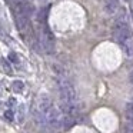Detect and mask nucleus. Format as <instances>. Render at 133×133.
<instances>
[{"label": "nucleus", "instance_id": "11", "mask_svg": "<svg viewBox=\"0 0 133 133\" xmlns=\"http://www.w3.org/2000/svg\"><path fill=\"white\" fill-rule=\"evenodd\" d=\"M4 119H6V120H9V122H13L15 120V110L13 109H7L6 112H4Z\"/></svg>", "mask_w": 133, "mask_h": 133}, {"label": "nucleus", "instance_id": "15", "mask_svg": "<svg viewBox=\"0 0 133 133\" xmlns=\"http://www.w3.org/2000/svg\"><path fill=\"white\" fill-rule=\"evenodd\" d=\"M46 2H49V0H40V3H46Z\"/></svg>", "mask_w": 133, "mask_h": 133}, {"label": "nucleus", "instance_id": "9", "mask_svg": "<svg viewBox=\"0 0 133 133\" xmlns=\"http://www.w3.org/2000/svg\"><path fill=\"white\" fill-rule=\"evenodd\" d=\"M17 120L19 123H23L24 120V104H19L17 107Z\"/></svg>", "mask_w": 133, "mask_h": 133}, {"label": "nucleus", "instance_id": "14", "mask_svg": "<svg viewBox=\"0 0 133 133\" xmlns=\"http://www.w3.org/2000/svg\"><path fill=\"white\" fill-rule=\"evenodd\" d=\"M129 82H130V83L133 84V69H132V70H130V72H129Z\"/></svg>", "mask_w": 133, "mask_h": 133}, {"label": "nucleus", "instance_id": "13", "mask_svg": "<svg viewBox=\"0 0 133 133\" xmlns=\"http://www.w3.org/2000/svg\"><path fill=\"white\" fill-rule=\"evenodd\" d=\"M7 104H9V109H13V107L17 104V103H16V99L15 97H10L9 99V103H7Z\"/></svg>", "mask_w": 133, "mask_h": 133}, {"label": "nucleus", "instance_id": "8", "mask_svg": "<svg viewBox=\"0 0 133 133\" xmlns=\"http://www.w3.org/2000/svg\"><path fill=\"white\" fill-rule=\"evenodd\" d=\"M12 89H13V92H15V93H22V92H23V89H24V83L22 80H15L12 83Z\"/></svg>", "mask_w": 133, "mask_h": 133}, {"label": "nucleus", "instance_id": "6", "mask_svg": "<svg viewBox=\"0 0 133 133\" xmlns=\"http://www.w3.org/2000/svg\"><path fill=\"white\" fill-rule=\"evenodd\" d=\"M124 117L127 123H133V102H127L124 106Z\"/></svg>", "mask_w": 133, "mask_h": 133}, {"label": "nucleus", "instance_id": "7", "mask_svg": "<svg viewBox=\"0 0 133 133\" xmlns=\"http://www.w3.org/2000/svg\"><path fill=\"white\" fill-rule=\"evenodd\" d=\"M0 70H3L6 75H12L13 69H12V64L7 59H0Z\"/></svg>", "mask_w": 133, "mask_h": 133}, {"label": "nucleus", "instance_id": "12", "mask_svg": "<svg viewBox=\"0 0 133 133\" xmlns=\"http://www.w3.org/2000/svg\"><path fill=\"white\" fill-rule=\"evenodd\" d=\"M124 133H133V123H126V126H124Z\"/></svg>", "mask_w": 133, "mask_h": 133}, {"label": "nucleus", "instance_id": "3", "mask_svg": "<svg viewBox=\"0 0 133 133\" xmlns=\"http://www.w3.org/2000/svg\"><path fill=\"white\" fill-rule=\"evenodd\" d=\"M112 32H113V37L116 39V42H120L123 39L129 37V36L133 35L132 32V27L129 24V20H127V16H126V12L122 9V13L116 17L115 23H113V27H112Z\"/></svg>", "mask_w": 133, "mask_h": 133}, {"label": "nucleus", "instance_id": "1", "mask_svg": "<svg viewBox=\"0 0 133 133\" xmlns=\"http://www.w3.org/2000/svg\"><path fill=\"white\" fill-rule=\"evenodd\" d=\"M56 84L59 90V100H60V110L64 115L76 117L79 113L77 95L73 83L66 77V75L56 76Z\"/></svg>", "mask_w": 133, "mask_h": 133}, {"label": "nucleus", "instance_id": "16", "mask_svg": "<svg viewBox=\"0 0 133 133\" xmlns=\"http://www.w3.org/2000/svg\"><path fill=\"white\" fill-rule=\"evenodd\" d=\"M124 2H129V0H124Z\"/></svg>", "mask_w": 133, "mask_h": 133}, {"label": "nucleus", "instance_id": "4", "mask_svg": "<svg viewBox=\"0 0 133 133\" xmlns=\"http://www.w3.org/2000/svg\"><path fill=\"white\" fill-rule=\"evenodd\" d=\"M119 46L123 50V53L129 57H133V35L129 36V37L123 39V40L119 42Z\"/></svg>", "mask_w": 133, "mask_h": 133}, {"label": "nucleus", "instance_id": "2", "mask_svg": "<svg viewBox=\"0 0 133 133\" xmlns=\"http://www.w3.org/2000/svg\"><path fill=\"white\" fill-rule=\"evenodd\" d=\"M37 37H39V43H40L43 52L47 53V55H53L56 50V39L52 29L47 24V22L37 23Z\"/></svg>", "mask_w": 133, "mask_h": 133}, {"label": "nucleus", "instance_id": "5", "mask_svg": "<svg viewBox=\"0 0 133 133\" xmlns=\"http://www.w3.org/2000/svg\"><path fill=\"white\" fill-rule=\"evenodd\" d=\"M119 4H120V0H104V3H103L104 12L107 15H115L119 10Z\"/></svg>", "mask_w": 133, "mask_h": 133}, {"label": "nucleus", "instance_id": "10", "mask_svg": "<svg viewBox=\"0 0 133 133\" xmlns=\"http://www.w3.org/2000/svg\"><path fill=\"white\" fill-rule=\"evenodd\" d=\"M7 60L12 62V63H15V64H19V63H20L19 55H17V53H15V52H10V53H9V59H7Z\"/></svg>", "mask_w": 133, "mask_h": 133}, {"label": "nucleus", "instance_id": "17", "mask_svg": "<svg viewBox=\"0 0 133 133\" xmlns=\"http://www.w3.org/2000/svg\"><path fill=\"white\" fill-rule=\"evenodd\" d=\"M30 2H33V0H30Z\"/></svg>", "mask_w": 133, "mask_h": 133}]
</instances>
